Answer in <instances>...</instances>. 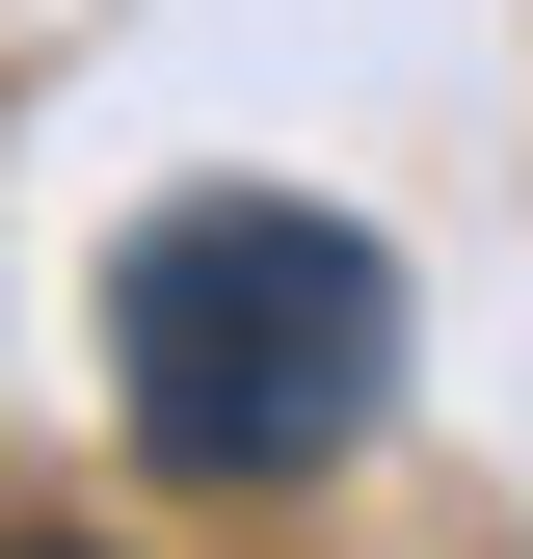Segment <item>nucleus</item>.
Here are the masks:
<instances>
[{
    "label": "nucleus",
    "instance_id": "obj_1",
    "mask_svg": "<svg viewBox=\"0 0 533 559\" xmlns=\"http://www.w3.org/2000/svg\"><path fill=\"white\" fill-rule=\"evenodd\" d=\"M107 400L161 479H214V507H266V479L374 453L400 400V266L347 214H294V187H187V214H133L107 266Z\"/></svg>",
    "mask_w": 533,
    "mask_h": 559
},
{
    "label": "nucleus",
    "instance_id": "obj_2",
    "mask_svg": "<svg viewBox=\"0 0 533 559\" xmlns=\"http://www.w3.org/2000/svg\"><path fill=\"white\" fill-rule=\"evenodd\" d=\"M0 559H81V533H0Z\"/></svg>",
    "mask_w": 533,
    "mask_h": 559
}]
</instances>
